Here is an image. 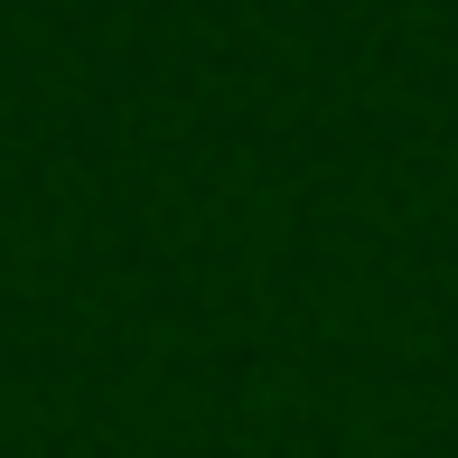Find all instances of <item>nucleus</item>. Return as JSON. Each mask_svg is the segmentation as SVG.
Returning <instances> with one entry per match:
<instances>
[]
</instances>
